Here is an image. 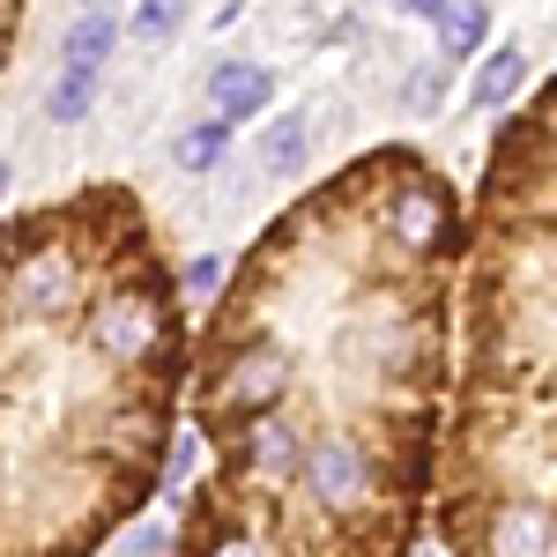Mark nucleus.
I'll use <instances>...</instances> for the list:
<instances>
[{
    "label": "nucleus",
    "instance_id": "nucleus-1",
    "mask_svg": "<svg viewBox=\"0 0 557 557\" xmlns=\"http://www.w3.org/2000/svg\"><path fill=\"white\" fill-rule=\"evenodd\" d=\"M469 194L417 149L305 186L223 275L186 357V483L164 557H409L431 528Z\"/></svg>",
    "mask_w": 557,
    "mask_h": 557
},
{
    "label": "nucleus",
    "instance_id": "nucleus-2",
    "mask_svg": "<svg viewBox=\"0 0 557 557\" xmlns=\"http://www.w3.org/2000/svg\"><path fill=\"white\" fill-rule=\"evenodd\" d=\"M194 305L120 178L0 215V557H97L172 469Z\"/></svg>",
    "mask_w": 557,
    "mask_h": 557
},
{
    "label": "nucleus",
    "instance_id": "nucleus-3",
    "mask_svg": "<svg viewBox=\"0 0 557 557\" xmlns=\"http://www.w3.org/2000/svg\"><path fill=\"white\" fill-rule=\"evenodd\" d=\"M431 543L557 557V75L506 112L469 194Z\"/></svg>",
    "mask_w": 557,
    "mask_h": 557
},
{
    "label": "nucleus",
    "instance_id": "nucleus-4",
    "mask_svg": "<svg viewBox=\"0 0 557 557\" xmlns=\"http://www.w3.org/2000/svg\"><path fill=\"white\" fill-rule=\"evenodd\" d=\"M209 120H223V127H238V120H253V112H268L275 104V75L260 67V60H215L209 67Z\"/></svg>",
    "mask_w": 557,
    "mask_h": 557
},
{
    "label": "nucleus",
    "instance_id": "nucleus-5",
    "mask_svg": "<svg viewBox=\"0 0 557 557\" xmlns=\"http://www.w3.org/2000/svg\"><path fill=\"white\" fill-rule=\"evenodd\" d=\"M112 45H120V15L83 8V15L60 30V60H67V75H97V67L112 60Z\"/></svg>",
    "mask_w": 557,
    "mask_h": 557
},
{
    "label": "nucleus",
    "instance_id": "nucleus-6",
    "mask_svg": "<svg viewBox=\"0 0 557 557\" xmlns=\"http://www.w3.org/2000/svg\"><path fill=\"white\" fill-rule=\"evenodd\" d=\"M409 15L438 30V52H446V67H454V60H469L475 45L491 38V8H438V0H417Z\"/></svg>",
    "mask_w": 557,
    "mask_h": 557
},
{
    "label": "nucleus",
    "instance_id": "nucleus-7",
    "mask_svg": "<svg viewBox=\"0 0 557 557\" xmlns=\"http://www.w3.org/2000/svg\"><path fill=\"white\" fill-rule=\"evenodd\" d=\"M520 83H528V45H491V60H483V75H475V112H513Z\"/></svg>",
    "mask_w": 557,
    "mask_h": 557
},
{
    "label": "nucleus",
    "instance_id": "nucleus-8",
    "mask_svg": "<svg viewBox=\"0 0 557 557\" xmlns=\"http://www.w3.org/2000/svg\"><path fill=\"white\" fill-rule=\"evenodd\" d=\"M305 164H312V127H305V112H283L275 127L260 134V172L305 178Z\"/></svg>",
    "mask_w": 557,
    "mask_h": 557
},
{
    "label": "nucleus",
    "instance_id": "nucleus-9",
    "mask_svg": "<svg viewBox=\"0 0 557 557\" xmlns=\"http://www.w3.org/2000/svg\"><path fill=\"white\" fill-rule=\"evenodd\" d=\"M223 149H231V127H223V120H201V127H186L172 141L178 172H215V164H223Z\"/></svg>",
    "mask_w": 557,
    "mask_h": 557
},
{
    "label": "nucleus",
    "instance_id": "nucleus-10",
    "mask_svg": "<svg viewBox=\"0 0 557 557\" xmlns=\"http://www.w3.org/2000/svg\"><path fill=\"white\" fill-rule=\"evenodd\" d=\"M89 104H97V75H67L60 67V83L45 89V120L52 127H75V120H89Z\"/></svg>",
    "mask_w": 557,
    "mask_h": 557
},
{
    "label": "nucleus",
    "instance_id": "nucleus-11",
    "mask_svg": "<svg viewBox=\"0 0 557 557\" xmlns=\"http://www.w3.org/2000/svg\"><path fill=\"white\" fill-rule=\"evenodd\" d=\"M186 30V8H164V0H149V8H134V38H149V45H164Z\"/></svg>",
    "mask_w": 557,
    "mask_h": 557
},
{
    "label": "nucleus",
    "instance_id": "nucleus-12",
    "mask_svg": "<svg viewBox=\"0 0 557 557\" xmlns=\"http://www.w3.org/2000/svg\"><path fill=\"white\" fill-rule=\"evenodd\" d=\"M223 275H231V268H223L215 253H201L194 268H186V275H178V298H186V305H194V298H209V290H223Z\"/></svg>",
    "mask_w": 557,
    "mask_h": 557
},
{
    "label": "nucleus",
    "instance_id": "nucleus-13",
    "mask_svg": "<svg viewBox=\"0 0 557 557\" xmlns=\"http://www.w3.org/2000/svg\"><path fill=\"white\" fill-rule=\"evenodd\" d=\"M438 89H446V60H424V67H417V83L401 89V104H409V112H431V104H438Z\"/></svg>",
    "mask_w": 557,
    "mask_h": 557
},
{
    "label": "nucleus",
    "instance_id": "nucleus-14",
    "mask_svg": "<svg viewBox=\"0 0 557 557\" xmlns=\"http://www.w3.org/2000/svg\"><path fill=\"white\" fill-rule=\"evenodd\" d=\"M15 30H23V8H15V0H0V67H8V45H15Z\"/></svg>",
    "mask_w": 557,
    "mask_h": 557
}]
</instances>
